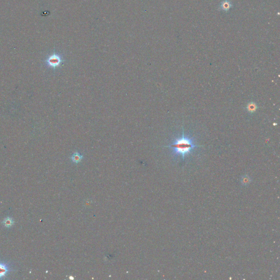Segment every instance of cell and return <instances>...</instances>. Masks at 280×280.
Here are the masks:
<instances>
[{
  "label": "cell",
  "mask_w": 280,
  "mask_h": 280,
  "mask_svg": "<svg viewBox=\"0 0 280 280\" xmlns=\"http://www.w3.org/2000/svg\"><path fill=\"white\" fill-rule=\"evenodd\" d=\"M201 147L194 143L192 138L185 136L184 130H182V135L180 138H176L175 141L171 144L165 146V147L170 148L172 149V153L175 156H180L184 160L185 157L190 154L195 148Z\"/></svg>",
  "instance_id": "6da1fadb"
},
{
  "label": "cell",
  "mask_w": 280,
  "mask_h": 280,
  "mask_svg": "<svg viewBox=\"0 0 280 280\" xmlns=\"http://www.w3.org/2000/svg\"><path fill=\"white\" fill-rule=\"evenodd\" d=\"M247 111L250 112V113H253V112H254L256 111V109H257V106H256V104L254 102H250L248 104H247Z\"/></svg>",
  "instance_id": "52a82bcc"
},
{
  "label": "cell",
  "mask_w": 280,
  "mask_h": 280,
  "mask_svg": "<svg viewBox=\"0 0 280 280\" xmlns=\"http://www.w3.org/2000/svg\"><path fill=\"white\" fill-rule=\"evenodd\" d=\"M250 180V178H249V177L247 176H244V177H243L242 178V179H241L242 183H243V185H247V184H248V183H249Z\"/></svg>",
  "instance_id": "ba28073f"
},
{
  "label": "cell",
  "mask_w": 280,
  "mask_h": 280,
  "mask_svg": "<svg viewBox=\"0 0 280 280\" xmlns=\"http://www.w3.org/2000/svg\"><path fill=\"white\" fill-rule=\"evenodd\" d=\"M12 270L13 268L10 263L0 260V280L6 279Z\"/></svg>",
  "instance_id": "3957f363"
},
{
  "label": "cell",
  "mask_w": 280,
  "mask_h": 280,
  "mask_svg": "<svg viewBox=\"0 0 280 280\" xmlns=\"http://www.w3.org/2000/svg\"><path fill=\"white\" fill-rule=\"evenodd\" d=\"M83 156L78 152H75L70 158L72 162L75 164H78L83 159Z\"/></svg>",
  "instance_id": "5b68a950"
},
{
  "label": "cell",
  "mask_w": 280,
  "mask_h": 280,
  "mask_svg": "<svg viewBox=\"0 0 280 280\" xmlns=\"http://www.w3.org/2000/svg\"><path fill=\"white\" fill-rule=\"evenodd\" d=\"M232 7L233 5L230 0H223L220 3L219 10L228 12Z\"/></svg>",
  "instance_id": "277c9868"
},
{
  "label": "cell",
  "mask_w": 280,
  "mask_h": 280,
  "mask_svg": "<svg viewBox=\"0 0 280 280\" xmlns=\"http://www.w3.org/2000/svg\"><path fill=\"white\" fill-rule=\"evenodd\" d=\"M64 62V60H63L62 55L57 53H53L45 61L48 66L52 67L53 69L59 67Z\"/></svg>",
  "instance_id": "7a4b0ae2"
},
{
  "label": "cell",
  "mask_w": 280,
  "mask_h": 280,
  "mask_svg": "<svg viewBox=\"0 0 280 280\" xmlns=\"http://www.w3.org/2000/svg\"><path fill=\"white\" fill-rule=\"evenodd\" d=\"M13 223H14L13 219L10 217H7L5 218L3 221V224L4 226L7 228H10V227H12Z\"/></svg>",
  "instance_id": "8992f818"
}]
</instances>
